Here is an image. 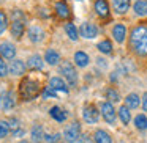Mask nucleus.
<instances>
[{"mask_svg": "<svg viewBox=\"0 0 147 143\" xmlns=\"http://www.w3.org/2000/svg\"><path fill=\"white\" fill-rule=\"evenodd\" d=\"M14 107V99H13V94L10 91L3 93V94L0 96V108H3V110H11Z\"/></svg>", "mask_w": 147, "mask_h": 143, "instance_id": "11", "label": "nucleus"}, {"mask_svg": "<svg viewBox=\"0 0 147 143\" xmlns=\"http://www.w3.org/2000/svg\"><path fill=\"white\" fill-rule=\"evenodd\" d=\"M98 51L101 54H111L112 52V44L109 39H103L101 43H98Z\"/></svg>", "mask_w": 147, "mask_h": 143, "instance_id": "28", "label": "nucleus"}, {"mask_svg": "<svg viewBox=\"0 0 147 143\" xmlns=\"http://www.w3.org/2000/svg\"><path fill=\"white\" fill-rule=\"evenodd\" d=\"M79 33H81V36H84L86 39H93L98 35V29L90 22H84L79 29Z\"/></svg>", "mask_w": 147, "mask_h": 143, "instance_id": "7", "label": "nucleus"}, {"mask_svg": "<svg viewBox=\"0 0 147 143\" xmlns=\"http://www.w3.org/2000/svg\"><path fill=\"white\" fill-rule=\"evenodd\" d=\"M101 115H103L106 123H109V124L115 123V110H114V105L111 102H103L101 104Z\"/></svg>", "mask_w": 147, "mask_h": 143, "instance_id": "6", "label": "nucleus"}, {"mask_svg": "<svg viewBox=\"0 0 147 143\" xmlns=\"http://www.w3.org/2000/svg\"><path fill=\"white\" fill-rule=\"evenodd\" d=\"M5 29H7V16H5V13L0 11V35L5 32Z\"/></svg>", "mask_w": 147, "mask_h": 143, "instance_id": "33", "label": "nucleus"}, {"mask_svg": "<svg viewBox=\"0 0 147 143\" xmlns=\"http://www.w3.org/2000/svg\"><path fill=\"white\" fill-rule=\"evenodd\" d=\"M49 86H52L55 91H60V93H63V94H67V93H68L67 85H65L63 80L59 79V77H52V79H51V83H49Z\"/></svg>", "mask_w": 147, "mask_h": 143, "instance_id": "15", "label": "nucleus"}, {"mask_svg": "<svg viewBox=\"0 0 147 143\" xmlns=\"http://www.w3.org/2000/svg\"><path fill=\"white\" fill-rule=\"evenodd\" d=\"M8 71H10L13 76H21V74H24V71H26V65H24L22 60H13L10 65V68H8Z\"/></svg>", "mask_w": 147, "mask_h": 143, "instance_id": "14", "label": "nucleus"}, {"mask_svg": "<svg viewBox=\"0 0 147 143\" xmlns=\"http://www.w3.org/2000/svg\"><path fill=\"white\" fill-rule=\"evenodd\" d=\"M95 11L100 17H108L109 16V5L106 0H96L95 2Z\"/></svg>", "mask_w": 147, "mask_h": 143, "instance_id": "13", "label": "nucleus"}, {"mask_svg": "<svg viewBox=\"0 0 147 143\" xmlns=\"http://www.w3.org/2000/svg\"><path fill=\"white\" fill-rule=\"evenodd\" d=\"M0 55L7 60H13L14 55H16V47L10 43H2L0 44Z\"/></svg>", "mask_w": 147, "mask_h": 143, "instance_id": "8", "label": "nucleus"}, {"mask_svg": "<svg viewBox=\"0 0 147 143\" xmlns=\"http://www.w3.org/2000/svg\"><path fill=\"white\" fill-rule=\"evenodd\" d=\"M76 143H92V138H90V135L89 134H82V135L78 138V142Z\"/></svg>", "mask_w": 147, "mask_h": 143, "instance_id": "34", "label": "nucleus"}, {"mask_svg": "<svg viewBox=\"0 0 147 143\" xmlns=\"http://www.w3.org/2000/svg\"><path fill=\"white\" fill-rule=\"evenodd\" d=\"M55 11H57L59 16L65 17V19L70 16V8H68V5L65 3V2H57V3H55Z\"/></svg>", "mask_w": 147, "mask_h": 143, "instance_id": "23", "label": "nucleus"}, {"mask_svg": "<svg viewBox=\"0 0 147 143\" xmlns=\"http://www.w3.org/2000/svg\"><path fill=\"white\" fill-rule=\"evenodd\" d=\"M22 17H24V14L21 13L19 10H14V11H13V19H14V21H19V19H22Z\"/></svg>", "mask_w": 147, "mask_h": 143, "instance_id": "38", "label": "nucleus"}, {"mask_svg": "<svg viewBox=\"0 0 147 143\" xmlns=\"http://www.w3.org/2000/svg\"><path fill=\"white\" fill-rule=\"evenodd\" d=\"M60 72L63 74V77L67 79L68 85H70V86H76V83H78V74H76L74 66L70 63V61H63V65L60 66Z\"/></svg>", "mask_w": 147, "mask_h": 143, "instance_id": "3", "label": "nucleus"}, {"mask_svg": "<svg viewBox=\"0 0 147 143\" xmlns=\"http://www.w3.org/2000/svg\"><path fill=\"white\" fill-rule=\"evenodd\" d=\"M45 60L48 61L49 65H57L59 61H60V55H59V52L57 51H54V49H48L46 51V54H45Z\"/></svg>", "mask_w": 147, "mask_h": 143, "instance_id": "16", "label": "nucleus"}, {"mask_svg": "<svg viewBox=\"0 0 147 143\" xmlns=\"http://www.w3.org/2000/svg\"><path fill=\"white\" fill-rule=\"evenodd\" d=\"M55 96H57V94H55V90L52 88V86H46V88H45V93H43V98H45V99H49V98L54 99Z\"/></svg>", "mask_w": 147, "mask_h": 143, "instance_id": "32", "label": "nucleus"}, {"mask_svg": "<svg viewBox=\"0 0 147 143\" xmlns=\"http://www.w3.org/2000/svg\"><path fill=\"white\" fill-rule=\"evenodd\" d=\"M74 61H76V65L79 68H86L87 65H89V55L86 54V52H76V54H74Z\"/></svg>", "mask_w": 147, "mask_h": 143, "instance_id": "20", "label": "nucleus"}, {"mask_svg": "<svg viewBox=\"0 0 147 143\" xmlns=\"http://www.w3.org/2000/svg\"><path fill=\"white\" fill-rule=\"evenodd\" d=\"M119 116H120L122 123L123 124H128L131 120V115H130V108L127 107V105H122L120 108H119Z\"/></svg>", "mask_w": 147, "mask_h": 143, "instance_id": "25", "label": "nucleus"}, {"mask_svg": "<svg viewBox=\"0 0 147 143\" xmlns=\"http://www.w3.org/2000/svg\"><path fill=\"white\" fill-rule=\"evenodd\" d=\"M106 98H108L111 102H119V101H120V96H119V93L115 91L114 88H108V90H106Z\"/></svg>", "mask_w": 147, "mask_h": 143, "instance_id": "30", "label": "nucleus"}, {"mask_svg": "<svg viewBox=\"0 0 147 143\" xmlns=\"http://www.w3.org/2000/svg\"><path fill=\"white\" fill-rule=\"evenodd\" d=\"M112 7L117 14H125L130 10V0H112Z\"/></svg>", "mask_w": 147, "mask_h": 143, "instance_id": "12", "label": "nucleus"}, {"mask_svg": "<svg viewBox=\"0 0 147 143\" xmlns=\"http://www.w3.org/2000/svg\"><path fill=\"white\" fill-rule=\"evenodd\" d=\"M11 35L16 39H21V36L24 35V24L21 21H13V25H11Z\"/></svg>", "mask_w": 147, "mask_h": 143, "instance_id": "18", "label": "nucleus"}, {"mask_svg": "<svg viewBox=\"0 0 147 143\" xmlns=\"http://www.w3.org/2000/svg\"><path fill=\"white\" fill-rule=\"evenodd\" d=\"M40 93V85L36 80H32V79H26L21 82V86H19V94L24 101H32L38 96Z\"/></svg>", "mask_w": 147, "mask_h": 143, "instance_id": "2", "label": "nucleus"}, {"mask_svg": "<svg viewBox=\"0 0 147 143\" xmlns=\"http://www.w3.org/2000/svg\"><path fill=\"white\" fill-rule=\"evenodd\" d=\"M13 135H14V137H22V135H24V130L19 129V130H16V132H13Z\"/></svg>", "mask_w": 147, "mask_h": 143, "instance_id": "40", "label": "nucleus"}, {"mask_svg": "<svg viewBox=\"0 0 147 143\" xmlns=\"http://www.w3.org/2000/svg\"><path fill=\"white\" fill-rule=\"evenodd\" d=\"M82 118H84V121L86 123H89V124H95L96 121H98V118H100V112L96 110V107L95 105H86L84 107V112H82Z\"/></svg>", "mask_w": 147, "mask_h": 143, "instance_id": "5", "label": "nucleus"}, {"mask_svg": "<svg viewBox=\"0 0 147 143\" xmlns=\"http://www.w3.org/2000/svg\"><path fill=\"white\" fill-rule=\"evenodd\" d=\"M65 32H67V35L70 36V39H73V41H76L78 39V30L76 27L73 25V24H65Z\"/></svg>", "mask_w": 147, "mask_h": 143, "instance_id": "29", "label": "nucleus"}, {"mask_svg": "<svg viewBox=\"0 0 147 143\" xmlns=\"http://www.w3.org/2000/svg\"><path fill=\"white\" fill-rule=\"evenodd\" d=\"M60 140V134H54V135H46V142L48 143H55Z\"/></svg>", "mask_w": 147, "mask_h": 143, "instance_id": "36", "label": "nucleus"}, {"mask_svg": "<svg viewBox=\"0 0 147 143\" xmlns=\"http://www.w3.org/2000/svg\"><path fill=\"white\" fill-rule=\"evenodd\" d=\"M49 113H51V116L54 118L55 121H59V123H63V121L67 120V113H65L60 107H57V105L52 107L51 110H49Z\"/></svg>", "mask_w": 147, "mask_h": 143, "instance_id": "19", "label": "nucleus"}, {"mask_svg": "<svg viewBox=\"0 0 147 143\" xmlns=\"http://www.w3.org/2000/svg\"><path fill=\"white\" fill-rule=\"evenodd\" d=\"M95 142L96 143H112V140H111V137H109V134L108 132H105V130H101V129H98L95 132Z\"/></svg>", "mask_w": 147, "mask_h": 143, "instance_id": "24", "label": "nucleus"}, {"mask_svg": "<svg viewBox=\"0 0 147 143\" xmlns=\"http://www.w3.org/2000/svg\"><path fill=\"white\" fill-rule=\"evenodd\" d=\"M130 46L134 54L146 57L147 55V27L136 25L130 33Z\"/></svg>", "mask_w": 147, "mask_h": 143, "instance_id": "1", "label": "nucleus"}, {"mask_svg": "<svg viewBox=\"0 0 147 143\" xmlns=\"http://www.w3.org/2000/svg\"><path fill=\"white\" fill-rule=\"evenodd\" d=\"M7 72H8L7 65H5V61L0 58V77H5V76H7Z\"/></svg>", "mask_w": 147, "mask_h": 143, "instance_id": "35", "label": "nucleus"}, {"mask_svg": "<svg viewBox=\"0 0 147 143\" xmlns=\"http://www.w3.org/2000/svg\"><path fill=\"white\" fill-rule=\"evenodd\" d=\"M112 36H114V39L119 43V44L125 41V36H127V29H125L123 24H117V25L112 27Z\"/></svg>", "mask_w": 147, "mask_h": 143, "instance_id": "10", "label": "nucleus"}, {"mask_svg": "<svg viewBox=\"0 0 147 143\" xmlns=\"http://www.w3.org/2000/svg\"><path fill=\"white\" fill-rule=\"evenodd\" d=\"M139 104H141V99L136 93H131V94H128L127 98H125V105H127L128 108H138Z\"/></svg>", "mask_w": 147, "mask_h": 143, "instance_id": "17", "label": "nucleus"}, {"mask_svg": "<svg viewBox=\"0 0 147 143\" xmlns=\"http://www.w3.org/2000/svg\"><path fill=\"white\" fill-rule=\"evenodd\" d=\"M8 132H10V123H7V121H0V138L7 137Z\"/></svg>", "mask_w": 147, "mask_h": 143, "instance_id": "31", "label": "nucleus"}, {"mask_svg": "<svg viewBox=\"0 0 147 143\" xmlns=\"http://www.w3.org/2000/svg\"><path fill=\"white\" fill-rule=\"evenodd\" d=\"M27 35H29V39H30L32 43H38V41H41V39H43V36H45V32H43L41 27L32 25V27L29 29V32H27Z\"/></svg>", "mask_w": 147, "mask_h": 143, "instance_id": "9", "label": "nucleus"}, {"mask_svg": "<svg viewBox=\"0 0 147 143\" xmlns=\"http://www.w3.org/2000/svg\"><path fill=\"white\" fill-rule=\"evenodd\" d=\"M81 137V124L79 123H71L65 127L63 130V138L68 143H74L78 142V138Z\"/></svg>", "mask_w": 147, "mask_h": 143, "instance_id": "4", "label": "nucleus"}, {"mask_svg": "<svg viewBox=\"0 0 147 143\" xmlns=\"http://www.w3.org/2000/svg\"><path fill=\"white\" fill-rule=\"evenodd\" d=\"M134 126L138 127L139 130H144V129H147V116L146 115H138L136 118H134Z\"/></svg>", "mask_w": 147, "mask_h": 143, "instance_id": "27", "label": "nucleus"}, {"mask_svg": "<svg viewBox=\"0 0 147 143\" xmlns=\"http://www.w3.org/2000/svg\"><path fill=\"white\" fill-rule=\"evenodd\" d=\"M142 108H144V112H147V93L142 94Z\"/></svg>", "mask_w": 147, "mask_h": 143, "instance_id": "39", "label": "nucleus"}, {"mask_svg": "<svg viewBox=\"0 0 147 143\" xmlns=\"http://www.w3.org/2000/svg\"><path fill=\"white\" fill-rule=\"evenodd\" d=\"M43 60L40 55H32V57L29 58V61H27V66L30 68V69H41L43 68Z\"/></svg>", "mask_w": 147, "mask_h": 143, "instance_id": "22", "label": "nucleus"}, {"mask_svg": "<svg viewBox=\"0 0 147 143\" xmlns=\"http://www.w3.org/2000/svg\"><path fill=\"white\" fill-rule=\"evenodd\" d=\"M133 10L138 16H147V0H138L133 5Z\"/></svg>", "mask_w": 147, "mask_h": 143, "instance_id": "21", "label": "nucleus"}, {"mask_svg": "<svg viewBox=\"0 0 147 143\" xmlns=\"http://www.w3.org/2000/svg\"><path fill=\"white\" fill-rule=\"evenodd\" d=\"M10 129H13V132L19 130V123H18V120H11L10 121Z\"/></svg>", "mask_w": 147, "mask_h": 143, "instance_id": "37", "label": "nucleus"}, {"mask_svg": "<svg viewBox=\"0 0 147 143\" xmlns=\"http://www.w3.org/2000/svg\"><path fill=\"white\" fill-rule=\"evenodd\" d=\"M21 143H29V142H21Z\"/></svg>", "mask_w": 147, "mask_h": 143, "instance_id": "41", "label": "nucleus"}, {"mask_svg": "<svg viewBox=\"0 0 147 143\" xmlns=\"http://www.w3.org/2000/svg\"><path fill=\"white\" fill-rule=\"evenodd\" d=\"M43 137H45V135H43V127L38 126V124H35V126L32 127V140L38 143V142H41V140H43Z\"/></svg>", "mask_w": 147, "mask_h": 143, "instance_id": "26", "label": "nucleus"}]
</instances>
